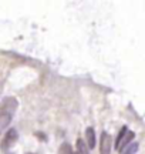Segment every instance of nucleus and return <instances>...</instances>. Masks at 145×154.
<instances>
[{"mask_svg":"<svg viewBox=\"0 0 145 154\" xmlns=\"http://www.w3.org/2000/svg\"><path fill=\"white\" fill-rule=\"evenodd\" d=\"M111 147H112L111 136L104 131L100 137V154H111Z\"/></svg>","mask_w":145,"mask_h":154,"instance_id":"1","label":"nucleus"},{"mask_svg":"<svg viewBox=\"0 0 145 154\" xmlns=\"http://www.w3.org/2000/svg\"><path fill=\"white\" fill-rule=\"evenodd\" d=\"M17 106H19V103L14 97H7V99H4L3 104L0 107V113H7V114L13 116V113L17 110Z\"/></svg>","mask_w":145,"mask_h":154,"instance_id":"2","label":"nucleus"},{"mask_svg":"<svg viewBox=\"0 0 145 154\" xmlns=\"http://www.w3.org/2000/svg\"><path fill=\"white\" fill-rule=\"evenodd\" d=\"M16 140H17V131H16V128H10L9 131L6 133L4 138H3V141H1V150L10 149L11 146L16 143Z\"/></svg>","mask_w":145,"mask_h":154,"instance_id":"3","label":"nucleus"},{"mask_svg":"<svg viewBox=\"0 0 145 154\" xmlns=\"http://www.w3.org/2000/svg\"><path fill=\"white\" fill-rule=\"evenodd\" d=\"M85 143H87V146H88V149H94L95 147V131L93 127H88L87 130H85Z\"/></svg>","mask_w":145,"mask_h":154,"instance_id":"4","label":"nucleus"},{"mask_svg":"<svg viewBox=\"0 0 145 154\" xmlns=\"http://www.w3.org/2000/svg\"><path fill=\"white\" fill-rule=\"evenodd\" d=\"M11 119H13V116L11 114H7V113H0V134L4 131L7 127H9V124L11 123Z\"/></svg>","mask_w":145,"mask_h":154,"instance_id":"5","label":"nucleus"},{"mask_svg":"<svg viewBox=\"0 0 145 154\" xmlns=\"http://www.w3.org/2000/svg\"><path fill=\"white\" fill-rule=\"evenodd\" d=\"M75 154H88V146L83 138H78L75 141Z\"/></svg>","mask_w":145,"mask_h":154,"instance_id":"6","label":"nucleus"},{"mask_svg":"<svg viewBox=\"0 0 145 154\" xmlns=\"http://www.w3.org/2000/svg\"><path fill=\"white\" fill-rule=\"evenodd\" d=\"M132 138H134V133H132V131H128L127 134H125V137H124L121 146H120V150H124L125 147H128L129 144H131V140H132Z\"/></svg>","mask_w":145,"mask_h":154,"instance_id":"7","label":"nucleus"},{"mask_svg":"<svg viewBox=\"0 0 145 154\" xmlns=\"http://www.w3.org/2000/svg\"><path fill=\"white\" fill-rule=\"evenodd\" d=\"M127 133H128V128H127V127L121 128V131H120V134H118V137H117V141H115V147H117V150H120V146H121V143H123V140H124V137H125Z\"/></svg>","mask_w":145,"mask_h":154,"instance_id":"8","label":"nucleus"},{"mask_svg":"<svg viewBox=\"0 0 145 154\" xmlns=\"http://www.w3.org/2000/svg\"><path fill=\"white\" fill-rule=\"evenodd\" d=\"M138 150V143H131L128 147L123 150V154H135Z\"/></svg>","mask_w":145,"mask_h":154,"instance_id":"9","label":"nucleus"},{"mask_svg":"<svg viewBox=\"0 0 145 154\" xmlns=\"http://www.w3.org/2000/svg\"><path fill=\"white\" fill-rule=\"evenodd\" d=\"M58 154H72L71 147H70V144H67V143L63 144L61 149H60V153H58Z\"/></svg>","mask_w":145,"mask_h":154,"instance_id":"10","label":"nucleus"},{"mask_svg":"<svg viewBox=\"0 0 145 154\" xmlns=\"http://www.w3.org/2000/svg\"><path fill=\"white\" fill-rule=\"evenodd\" d=\"M27 154H33V153H27Z\"/></svg>","mask_w":145,"mask_h":154,"instance_id":"11","label":"nucleus"}]
</instances>
